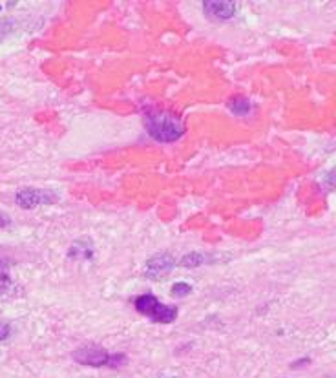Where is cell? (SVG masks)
<instances>
[{"label":"cell","mask_w":336,"mask_h":378,"mask_svg":"<svg viewBox=\"0 0 336 378\" xmlns=\"http://www.w3.org/2000/svg\"><path fill=\"white\" fill-rule=\"evenodd\" d=\"M145 126L150 138L159 143H174L185 133V126L178 117H174L172 113L159 112V110L146 112Z\"/></svg>","instance_id":"cell-1"},{"label":"cell","mask_w":336,"mask_h":378,"mask_svg":"<svg viewBox=\"0 0 336 378\" xmlns=\"http://www.w3.org/2000/svg\"><path fill=\"white\" fill-rule=\"evenodd\" d=\"M73 360L83 364V366H90V367H119L123 366L126 362L125 354H110L108 351L101 347V345H93L88 344L79 347V349L73 353Z\"/></svg>","instance_id":"cell-2"},{"label":"cell","mask_w":336,"mask_h":378,"mask_svg":"<svg viewBox=\"0 0 336 378\" xmlns=\"http://www.w3.org/2000/svg\"><path fill=\"white\" fill-rule=\"evenodd\" d=\"M136 309L137 312L148 316L150 320L159 322V324H172L178 318V309L174 305L161 304L156 296L143 295L136 298Z\"/></svg>","instance_id":"cell-3"},{"label":"cell","mask_w":336,"mask_h":378,"mask_svg":"<svg viewBox=\"0 0 336 378\" xmlns=\"http://www.w3.org/2000/svg\"><path fill=\"white\" fill-rule=\"evenodd\" d=\"M17 203L21 208H35L39 205H50L57 201V194L42 188H22L17 192Z\"/></svg>","instance_id":"cell-4"},{"label":"cell","mask_w":336,"mask_h":378,"mask_svg":"<svg viewBox=\"0 0 336 378\" xmlns=\"http://www.w3.org/2000/svg\"><path fill=\"white\" fill-rule=\"evenodd\" d=\"M174 269V258L168 252H159L146 262V276L152 280L165 278Z\"/></svg>","instance_id":"cell-5"},{"label":"cell","mask_w":336,"mask_h":378,"mask_svg":"<svg viewBox=\"0 0 336 378\" xmlns=\"http://www.w3.org/2000/svg\"><path fill=\"white\" fill-rule=\"evenodd\" d=\"M205 15L210 21H228L236 13V4L234 2H205L203 4Z\"/></svg>","instance_id":"cell-6"},{"label":"cell","mask_w":336,"mask_h":378,"mask_svg":"<svg viewBox=\"0 0 336 378\" xmlns=\"http://www.w3.org/2000/svg\"><path fill=\"white\" fill-rule=\"evenodd\" d=\"M228 108H230L233 113H236V116H247L253 110V104L245 97H234V99L228 101Z\"/></svg>","instance_id":"cell-7"},{"label":"cell","mask_w":336,"mask_h":378,"mask_svg":"<svg viewBox=\"0 0 336 378\" xmlns=\"http://www.w3.org/2000/svg\"><path fill=\"white\" fill-rule=\"evenodd\" d=\"M11 287V275H9V263L0 260V295H4Z\"/></svg>","instance_id":"cell-8"},{"label":"cell","mask_w":336,"mask_h":378,"mask_svg":"<svg viewBox=\"0 0 336 378\" xmlns=\"http://www.w3.org/2000/svg\"><path fill=\"white\" fill-rule=\"evenodd\" d=\"M181 263L183 267H188V269H194V267H200V265H203L205 263V256L203 254H200V252H190V254H187V256H183L181 258Z\"/></svg>","instance_id":"cell-9"},{"label":"cell","mask_w":336,"mask_h":378,"mask_svg":"<svg viewBox=\"0 0 336 378\" xmlns=\"http://www.w3.org/2000/svg\"><path fill=\"white\" fill-rule=\"evenodd\" d=\"M192 292V287L188 285V283H174V287H172V296H175V298H185V296H188Z\"/></svg>","instance_id":"cell-10"},{"label":"cell","mask_w":336,"mask_h":378,"mask_svg":"<svg viewBox=\"0 0 336 378\" xmlns=\"http://www.w3.org/2000/svg\"><path fill=\"white\" fill-rule=\"evenodd\" d=\"M11 31V22L9 21H0V41Z\"/></svg>","instance_id":"cell-11"},{"label":"cell","mask_w":336,"mask_h":378,"mask_svg":"<svg viewBox=\"0 0 336 378\" xmlns=\"http://www.w3.org/2000/svg\"><path fill=\"white\" fill-rule=\"evenodd\" d=\"M9 334H11V327L8 324H0V342L8 340Z\"/></svg>","instance_id":"cell-12"},{"label":"cell","mask_w":336,"mask_h":378,"mask_svg":"<svg viewBox=\"0 0 336 378\" xmlns=\"http://www.w3.org/2000/svg\"><path fill=\"white\" fill-rule=\"evenodd\" d=\"M8 225H9L8 214L0 213V229H2V227H8Z\"/></svg>","instance_id":"cell-13"},{"label":"cell","mask_w":336,"mask_h":378,"mask_svg":"<svg viewBox=\"0 0 336 378\" xmlns=\"http://www.w3.org/2000/svg\"><path fill=\"white\" fill-rule=\"evenodd\" d=\"M327 181L332 185V187H336V168L335 170H331V174L327 175Z\"/></svg>","instance_id":"cell-14"}]
</instances>
